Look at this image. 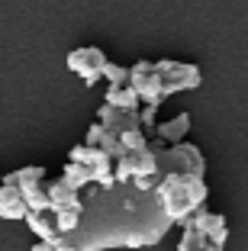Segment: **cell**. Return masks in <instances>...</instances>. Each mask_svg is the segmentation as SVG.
I'll list each match as a JSON object with an SVG mask.
<instances>
[{
	"instance_id": "17",
	"label": "cell",
	"mask_w": 248,
	"mask_h": 251,
	"mask_svg": "<svg viewBox=\"0 0 248 251\" xmlns=\"http://www.w3.org/2000/svg\"><path fill=\"white\" fill-rule=\"evenodd\" d=\"M177 251H222L219 245H213L210 238L203 235V232L193 226V222H187L181 232V242H177Z\"/></svg>"
},
{
	"instance_id": "3",
	"label": "cell",
	"mask_w": 248,
	"mask_h": 251,
	"mask_svg": "<svg viewBox=\"0 0 248 251\" xmlns=\"http://www.w3.org/2000/svg\"><path fill=\"white\" fill-rule=\"evenodd\" d=\"M49 180L52 177H49V171H45L42 164H32V168H20V171L3 174V184L7 187H20L29 213H52V200H49V190H45Z\"/></svg>"
},
{
	"instance_id": "2",
	"label": "cell",
	"mask_w": 248,
	"mask_h": 251,
	"mask_svg": "<svg viewBox=\"0 0 248 251\" xmlns=\"http://www.w3.org/2000/svg\"><path fill=\"white\" fill-rule=\"evenodd\" d=\"M155 197H158L161 209L168 213V219L174 226H187L197 213L206 209L210 187H206L203 177H193V174H171V177L161 180Z\"/></svg>"
},
{
	"instance_id": "16",
	"label": "cell",
	"mask_w": 248,
	"mask_h": 251,
	"mask_svg": "<svg viewBox=\"0 0 248 251\" xmlns=\"http://www.w3.org/2000/svg\"><path fill=\"white\" fill-rule=\"evenodd\" d=\"M103 103L107 106H116V110H126V113H139L142 106V97L136 94L132 87H110L107 97H103Z\"/></svg>"
},
{
	"instance_id": "15",
	"label": "cell",
	"mask_w": 248,
	"mask_h": 251,
	"mask_svg": "<svg viewBox=\"0 0 248 251\" xmlns=\"http://www.w3.org/2000/svg\"><path fill=\"white\" fill-rule=\"evenodd\" d=\"M26 226H29V232L39 238V242H45V245H58L61 232H58V222H55V213H29Z\"/></svg>"
},
{
	"instance_id": "10",
	"label": "cell",
	"mask_w": 248,
	"mask_h": 251,
	"mask_svg": "<svg viewBox=\"0 0 248 251\" xmlns=\"http://www.w3.org/2000/svg\"><path fill=\"white\" fill-rule=\"evenodd\" d=\"M49 190V200H52V213H65V209H84V193L71 190L61 177H52L45 184Z\"/></svg>"
},
{
	"instance_id": "13",
	"label": "cell",
	"mask_w": 248,
	"mask_h": 251,
	"mask_svg": "<svg viewBox=\"0 0 248 251\" xmlns=\"http://www.w3.org/2000/svg\"><path fill=\"white\" fill-rule=\"evenodd\" d=\"M0 216L7 222H26L29 219V206H26V200H23L20 187H0Z\"/></svg>"
},
{
	"instance_id": "11",
	"label": "cell",
	"mask_w": 248,
	"mask_h": 251,
	"mask_svg": "<svg viewBox=\"0 0 248 251\" xmlns=\"http://www.w3.org/2000/svg\"><path fill=\"white\" fill-rule=\"evenodd\" d=\"M84 145H90V148H103L113 161H123L126 155H129V148L123 145V139L119 135H113V132H107L100 123H94L87 129V139H84Z\"/></svg>"
},
{
	"instance_id": "12",
	"label": "cell",
	"mask_w": 248,
	"mask_h": 251,
	"mask_svg": "<svg viewBox=\"0 0 248 251\" xmlns=\"http://www.w3.org/2000/svg\"><path fill=\"white\" fill-rule=\"evenodd\" d=\"M193 226H197L200 232H203L206 238H210L213 245H226V238H229V222H226V216H219V213H210V209H203V213H197L193 216Z\"/></svg>"
},
{
	"instance_id": "20",
	"label": "cell",
	"mask_w": 248,
	"mask_h": 251,
	"mask_svg": "<svg viewBox=\"0 0 248 251\" xmlns=\"http://www.w3.org/2000/svg\"><path fill=\"white\" fill-rule=\"evenodd\" d=\"M81 216H84V209H65V213H55V222H58L61 238H65V235H71V232H78Z\"/></svg>"
},
{
	"instance_id": "8",
	"label": "cell",
	"mask_w": 248,
	"mask_h": 251,
	"mask_svg": "<svg viewBox=\"0 0 248 251\" xmlns=\"http://www.w3.org/2000/svg\"><path fill=\"white\" fill-rule=\"evenodd\" d=\"M129 87L142 97L145 106H161L165 100H168V94H165V87H161V77H158V71H155V61H136V65H132Z\"/></svg>"
},
{
	"instance_id": "22",
	"label": "cell",
	"mask_w": 248,
	"mask_h": 251,
	"mask_svg": "<svg viewBox=\"0 0 248 251\" xmlns=\"http://www.w3.org/2000/svg\"><path fill=\"white\" fill-rule=\"evenodd\" d=\"M29 251H58V248H55V245H45V242H36Z\"/></svg>"
},
{
	"instance_id": "5",
	"label": "cell",
	"mask_w": 248,
	"mask_h": 251,
	"mask_svg": "<svg viewBox=\"0 0 248 251\" xmlns=\"http://www.w3.org/2000/svg\"><path fill=\"white\" fill-rule=\"evenodd\" d=\"M155 71L161 77V87L165 94H181V90H197L203 84V71L190 61H171V58H161L155 61Z\"/></svg>"
},
{
	"instance_id": "1",
	"label": "cell",
	"mask_w": 248,
	"mask_h": 251,
	"mask_svg": "<svg viewBox=\"0 0 248 251\" xmlns=\"http://www.w3.org/2000/svg\"><path fill=\"white\" fill-rule=\"evenodd\" d=\"M174 229L155 193L136 190V184L87 187L84 216L78 232L58 238V251H107V248H152Z\"/></svg>"
},
{
	"instance_id": "6",
	"label": "cell",
	"mask_w": 248,
	"mask_h": 251,
	"mask_svg": "<svg viewBox=\"0 0 248 251\" xmlns=\"http://www.w3.org/2000/svg\"><path fill=\"white\" fill-rule=\"evenodd\" d=\"M68 161L74 164H84V168L94 174V184L97 187H116V161L103 151V148H90V145H74L71 151H68Z\"/></svg>"
},
{
	"instance_id": "18",
	"label": "cell",
	"mask_w": 248,
	"mask_h": 251,
	"mask_svg": "<svg viewBox=\"0 0 248 251\" xmlns=\"http://www.w3.org/2000/svg\"><path fill=\"white\" fill-rule=\"evenodd\" d=\"M61 180L78 193H84L87 187H94V174H90L84 164H74V161H68L65 168H61Z\"/></svg>"
},
{
	"instance_id": "19",
	"label": "cell",
	"mask_w": 248,
	"mask_h": 251,
	"mask_svg": "<svg viewBox=\"0 0 248 251\" xmlns=\"http://www.w3.org/2000/svg\"><path fill=\"white\" fill-rule=\"evenodd\" d=\"M103 81H110V87H129L132 68H123V65H116V61H110L107 71H103Z\"/></svg>"
},
{
	"instance_id": "4",
	"label": "cell",
	"mask_w": 248,
	"mask_h": 251,
	"mask_svg": "<svg viewBox=\"0 0 248 251\" xmlns=\"http://www.w3.org/2000/svg\"><path fill=\"white\" fill-rule=\"evenodd\" d=\"M171 174H193V177H206V161L203 151L197 145H174V148H161L158 155V177H171Z\"/></svg>"
},
{
	"instance_id": "14",
	"label": "cell",
	"mask_w": 248,
	"mask_h": 251,
	"mask_svg": "<svg viewBox=\"0 0 248 251\" xmlns=\"http://www.w3.org/2000/svg\"><path fill=\"white\" fill-rule=\"evenodd\" d=\"M190 113H177L174 119H168V123H161L158 126V142H165L168 148H174V145H184V139H187V132H190Z\"/></svg>"
},
{
	"instance_id": "9",
	"label": "cell",
	"mask_w": 248,
	"mask_h": 251,
	"mask_svg": "<svg viewBox=\"0 0 248 251\" xmlns=\"http://www.w3.org/2000/svg\"><path fill=\"white\" fill-rule=\"evenodd\" d=\"M97 123L113 135H129V132H142V116L139 113H126V110H116V106H107L100 103L97 106Z\"/></svg>"
},
{
	"instance_id": "21",
	"label": "cell",
	"mask_w": 248,
	"mask_h": 251,
	"mask_svg": "<svg viewBox=\"0 0 248 251\" xmlns=\"http://www.w3.org/2000/svg\"><path fill=\"white\" fill-rule=\"evenodd\" d=\"M155 110H158V106H142V110H139V116H142V132H145L148 135V139H158V119H155Z\"/></svg>"
},
{
	"instance_id": "7",
	"label": "cell",
	"mask_w": 248,
	"mask_h": 251,
	"mask_svg": "<svg viewBox=\"0 0 248 251\" xmlns=\"http://www.w3.org/2000/svg\"><path fill=\"white\" fill-rule=\"evenodd\" d=\"M107 65H110V58L103 55V49H97V45H81V49H74V52L68 55V68L84 81V87H94V84L103 77Z\"/></svg>"
}]
</instances>
